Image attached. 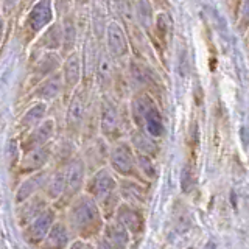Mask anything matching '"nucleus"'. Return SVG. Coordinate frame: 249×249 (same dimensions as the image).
<instances>
[{
  "label": "nucleus",
  "instance_id": "obj_21",
  "mask_svg": "<svg viewBox=\"0 0 249 249\" xmlns=\"http://www.w3.org/2000/svg\"><path fill=\"white\" fill-rule=\"evenodd\" d=\"M106 240L114 249H128L129 232L119 220H115L106 226Z\"/></svg>",
  "mask_w": 249,
  "mask_h": 249
},
{
  "label": "nucleus",
  "instance_id": "obj_32",
  "mask_svg": "<svg viewBox=\"0 0 249 249\" xmlns=\"http://www.w3.org/2000/svg\"><path fill=\"white\" fill-rule=\"evenodd\" d=\"M20 0H0V14L3 19L14 18L19 11Z\"/></svg>",
  "mask_w": 249,
  "mask_h": 249
},
{
  "label": "nucleus",
  "instance_id": "obj_17",
  "mask_svg": "<svg viewBox=\"0 0 249 249\" xmlns=\"http://www.w3.org/2000/svg\"><path fill=\"white\" fill-rule=\"evenodd\" d=\"M88 190L90 195H93L95 198L103 201L105 198L111 196L115 190V179L114 176L109 173V170L101 168L98 170L95 175L92 176L90 182L88 185Z\"/></svg>",
  "mask_w": 249,
  "mask_h": 249
},
{
  "label": "nucleus",
  "instance_id": "obj_23",
  "mask_svg": "<svg viewBox=\"0 0 249 249\" xmlns=\"http://www.w3.org/2000/svg\"><path fill=\"white\" fill-rule=\"evenodd\" d=\"M52 223H53V213L50 212V210H45V212L39 213L35 218V221L31 223L30 229L27 231L28 238L31 241H41L47 233H49Z\"/></svg>",
  "mask_w": 249,
  "mask_h": 249
},
{
  "label": "nucleus",
  "instance_id": "obj_31",
  "mask_svg": "<svg viewBox=\"0 0 249 249\" xmlns=\"http://www.w3.org/2000/svg\"><path fill=\"white\" fill-rule=\"evenodd\" d=\"M137 168L142 171V175L145 178H154L156 176V167H154V162L153 158L150 156H145V154H137Z\"/></svg>",
  "mask_w": 249,
  "mask_h": 249
},
{
  "label": "nucleus",
  "instance_id": "obj_33",
  "mask_svg": "<svg viewBox=\"0 0 249 249\" xmlns=\"http://www.w3.org/2000/svg\"><path fill=\"white\" fill-rule=\"evenodd\" d=\"M195 187V175H193V167L190 163H187L182 170L181 175V189L184 193H190Z\"/></svg>",
  "mask_w": 249,
  "mask_h": 249
},
{
  "label": "nucleus",
  "instance_id": "obj_28",
  "mask_svg": "<svg viewBox=\"0 0 249 249\" xmlns=\"http://www.w3.org/2000/svg\"><path fill=\"white\" fill-rule=\"evenodd\" d=\"M64 190H66V170H59L52 176L49 184H47V195L52 199H56L64 193Z\"/></svg>",
  "mask_w": 249,
  "mask_h": 249
},
{
  "label": "nucleus",
  "instance_id": "obj_9",
  "mask_svg": "<svg viewBox=\"0 0 249 249\" xmlns=\"http://www.w3.org/2000/svg\"><path fill=\"white\" fill-rule=\"evenodd\" d=\"M109 162H111V167L115 170V173L122 176H131L134 175L137 168V154L134 153V148L131 146L129 142L120 140L111 148Z\"/></svg>",
  "mask_w": 249,
  "mask_h": 249
},
{
  "label": "nucleus",
  "instance_id": "obj_4",
  "mask_svg": "<svg viewBox=\"0 0 249 249\" xmlns=\"http://www.w3.org/2000/svg\"><path fill=\"white\" fill-rule=\"evenodd\" d=\"M103 47L111 54L117 64H126V61L132 56V49L126 30L119 20L111 19L107 22L106 33L103 39Z\"/></svg>",
  "mask_w": 249,
  "mask_h": 249
},
{
  "label": "nucleus",
  "instance_id": "obj_36",
  "mask_svg": "<svg viewBox=\"0 0 249 249\" xmlns=\"http://www.w3.org/2000/svg\"><path fill=\"white\" fill-rule=\"evenodd\" d=\"M72 249H92V248L89 245L83 243V241H76V243L72 246Z\"/></svg>",
  "mask_w": 249,
  "mask_h": 249
},
{
  "label": "nucleus",
  "instance_id": "obj_2",
  "mask_svg": "<svg viewBox=\"0 0 249 249\" xmlns=\"http://www.w3.org/2000/svg\"><path fill=\"white\" fill-rule=\"evenodd\" d=\"M22 14H23V20L20 25V39L25 47L33 44L36 41V37L52 22L56 20L52 0H35Z\"/></svg>",
  "mask_w": 249,
  "mask_h": 249
},
{
  "label": "nucleus",
  "instance_id": "obj_22",
  "mask_svg": "<svg viewBox=\"0 0 249 249\" xmlns=\"http://www.w3.org/2000/svg\"><path fill=\"white\" fill-rule=\"evenodd\" d=\"M84 179V163L81 159H73L66 168V190L73 195L81 187Z\"/></svg>",
  "mask_w": 249,
  "mask_h": 249
},
{
  "label": "nucleus",
  "instance_id": "obj_12",
  "mask_svg": "<svg viewBox=\"0 0 249 249\" xmlns=\"http://www.w3.org/2000/svg\"><path fill=\"white\" fill-rule=\"evenodd\" d=\"M173 18H171L170 11H158L156 13V20H154V28L150 41L154 44L156 49L167 50V47L171 42L173 37Z\"/></svg>",
  "mask_w": 249,
  "mask_h": 249
},
{
  "label": "nucleus",
  "instance_id": "obj_8",
  "mask_svg": "<svg viewBox=\"0 0 249 249\" xmlns=\"http://www.w3.org/2000/svg\"><path fill=\"white\" fill-rule=\"evenodd\" d=\"M120 66L122 64H117L111 54L106 52L103 44H101L97 67H95V75H93V84H97L101 95H103V93H111Z\"/></svg>",
  "mask_w": 249,
  "mask_h": 249
},
{
  "label": "nucleus",
  "instance_id": "obj_5",
  "mask_svg": "<svg viewBox=\"0 0 249 249\" xmlns=\"http://www.w3.org/2000/svg\"><path fill=\"white\" fill-rule=\"evenodd\" d=\"M70 220H72L73 228L80 231L83 235H90L98 231L101 224V215L97 202L90 196H81L75 202Z\"/></svg>",
  "mask_w": 249,
  "mask_h": 249
},
{
  "label": "nucleus",
  "instance_id": "obj_25",
  "mask_svg": "<svg viewBox=\"0 0 249 249\" xmlns=\"http://www.w3.org/2000/svg\"><path fill=\"white\" fill-rule=\"evenodd\" d=\"M45 114H47V103H44V101H37L36 105L28 107L25 114L20 117V126L22 128H35L36 124L41 123Z\"/></svg>",
  "mask_w": 249,
  "mask_h": 249
},
{
  "label": "nucleus",
  "instance_id": "obj_20",
  "mask_svg": "<svg viewBox=\"0 0 249 249\" xmlns=\"http://www.w3.org/2000/svg\"><path fill=\"white\" fill-rule=\"evenodd\" d=\"M50 158V145L47 143L44 146H39L31 150L25 154V158L20 162V170L22 171H36L42 168L47 160Z\"/></svg>",
  "mask_w": 249,
  "mask_h": 249
},
{
  "label": "nucleus",
  "instance_id": "obj_27",
  "mask_svg": "<svg viewBox=\"0 0 249 249\" xmlns=\"http://www.w3.org/2000/svg\"><path fill=\"white\" fill-rule=\"evenodd\" d=\"M69 240L67 229L62 224H54L49 231V238H47V246L52 249H62Z\"/></svg>",
  "mask_w": 249,
  "mask_h": 249
},
{
  "label": "nucleus",
  "instance_id": "obj_29",
  "mask_svg": "<svg viewBox=\"0 0 249 249\" xmlns=\"http://www.w3.org/2000/svg\"><path fill=\"white\" fill-rule=\"evenodd\" d=\"M42 179H44V175L42 173L41 175H35L33 178L27 179V181L20 185V189L18 192V196H16L18 202H22L23 199H27L28 196H31V195H33L37 190V187L41 185Z\"/></svg>",
  "mask_w": 249,
  "mask_h": 249
},
{
  "label": "nucleus",
  "instance_id": "obj_6",
  "mask_svg": "<svg viewBox=\"0 0 249 249\" xmlns=\"http://www.w3.org/2000/svg\"><path fill=\"white\" fill-rule=\"evenodd\" d=\"M123 115L111 93H103L100 101V131L106 139L114 140L122 129Z\"/></svg>",
  "mask_w": 249,
  "mask_h": 249
},
{
  "label": "nucleus",
  "instance_id": "obj_19",
  "mask_svg": "<svg viewBox=\"0 0 249 249\" xmlns=\"http://www.w3.org/2000/svg\"><path fill=\"white\" fill-rule=\"evenodd\" d=\"M129 143L134 148V151L137 154H145V156H150V158H154V156L158 154V139L151 137L142 129L136 128L131 132Z\"/></svg>",
  "mask_w": 249,
  "mask_h": 249
},
{
  "label": "nucleus",
  "instance_id": "obj_34",
  "mask_svg": "<svg viewBox=\"0 0 249 249\" xmlns=\"http://www.w3.org/2000/svg\"><path fill=\"white\" fill-rule=\"evenodd\" d=\"M154 8L158 11H168V6H170V0H151Z\"/></svg>",
  "mask_w": 249,
  "mask_h": 249
},
{
  "label": "nucleus",
  "instance_id": "obj_11",
  "mask_svg": "<svg viewBox=\"0 0 249 249\" xmlns=\"http://www.w3.org/2000/svg\"><path fill=\"white\" fill-rule=\"evenodd\" d=\"M62 27V47L59 54L64 59L67 54L75 52L78 49V41L81 37V27L76 18V11L67 14L66 18L59 19Z\"/></svg>",
  "mask_w": 249,
  "mask_h": 249
},
{
  "label": "nucleus",
  "instance_id": "obj_26",
  "mask_svg": "<svg viewBox=\"0 0 249 249\" xmlns=\"http://www.w3.org/2000/svg\"><path fill=\"white\" fill-rule=\"evenodd\" d=\"M235 28L241 36L249 33V0H240L235 6Z\"/></svg>",
  "mask_w": 249,
  "mask_h": 249
},
{
  "label": "nucleus",
  "instance_id": "obj_15",
  "mask_svg": "<svg viewBox=\"0 0 249 249\" xmlns=\"http://www.w3.org/2000/svg\"><path fill=\"white\" fill-rule=\"evenodd\" d=\"M62 92H64V81H62V75L59 70V72L47 76L45 80L35 86L33 97L45 103V101H52L54 98H58Z\"/></svg>",
  "mask_w": 249,
  "mask_h": 249
},
{
  "label": "nucleus",
  "instance_id": "obj_3",
  "mask_svg": "<svg viewBox=\"0 0 249 249\" xmlns=\"http://www.w3.org/2000/svg\"><path fill=\"white\" fill-rule=\"evenodd\" d=\"M62 56L59 52H47L39 50L31 47L28 54V70H30V80L28 86H35L45 80L47 76L56 73L61 70Z\"/></svg>",
  "mask_w": 249,
  "mask_h": 249
},
{
  "label": "nucleus",
  "instance_id": "obj_18",
  "mask_svg": "<svg viewBox=\"0 0 249 249\" xmlns=\"http://www.w3.org/2000/svg\"><path fill=\"white\" fill-rule=\"evenodd\" d=\"M117 220H119L124 228L128 229V232L131 233H140L143 231L145 226V220L143 215L139 209H136L131 204H122L117 207Z\"/></svg>",
  "mask_w": 249,
  "mask_h": 249
},
{
  "label": "nucleus",
  "instance_id": "obj_16",
  "mask_svg": "<svg viewBox=\"0 0 249 249\" xmlns=\"http://www.w3.org/2000/svg\"><path fill=\"white\" fill-rule=\"evenodd\" d=\"M156 13L158 10L154 8L151 0H134V16L136 22L143 31L148 41L151 39L153 28H154V20H156Z\"/></svg>",
  "mask_w": 249,
  "mask_h": 249
},
{
  "label": "nucleus",
  "instance_id": "obj_14",
  "mask_svg": "<svg viewBox=\"0 0 249 249\" xmlns=\"http://www.w3.org/2000/svg\"><path fill=\"white\" fill-rule=\"evenodd\" d=\"M33 49L47 50V52H61L62 47V27L59 20L52 22L41 35L36 37V41L31 44Z\"/></svg>",
  "mask_w": 249,
  "mask_h": 249
},
{
  "label": "nucleus",
  "instance_id": "obj_1",
  "mask_svg": "<svg viewBox=\"0 0 249 249\" xmlns=\"http://www.w3.org/2000/svg\"><path fill=\"white\" fill-rule=\"evenodd\" d=\"M129 114L137 129L145 131L146 134H150L154 139H160L163 136V132H165L163 117L150 92L139 90L132 93Z\"/></svg>",
  "mask_w": 249,
  "mask_h": 249
},
{
  "label": "nucleus",
  "instance_id": "obj_10",
  "mask_svg": "<svg viewBox=\"0 0 249 249\" xmlns=\"http://www.w3.org/2000/svg\"><path fill=\"white\" fill-rule=\"evenodd\" d=\"M61 75H62V81H64V92L72 93L83 83L81 52L78 49L62 59Z\"/></svg>",
  "mask_w": 249,
  "mask_h": 249
},
{
  "label": "nucleus",
  "instance_id": "obj_24",
  "mask_svg": "<svg viewBox=\"0 0 249 249\" xmlns=\"http://www.w3.org/2000/svg\"><path fill=\"white\" fill-rule=\"evenodd\" d=\"M120 195L129 204H142L146 199V190L136 181H123L120 185Z\"/></svg>",
  "mask_w": 249,
  "mask_h": 249
},
{
  "label": "nucleus",
  "instance_id": "obj_37",
  "mask_svg": "<svg viewBox=\"0 0 249 249\" xmlns=\"http://www.w3.org/2000/svg\"><path fill=\"white\" fill-rule=\"evenodd\" d=\"M0 16H2V14H0Z\"/></svg>",
  "mask_w": 249,
  "mask_h": 249
},
{
  "label": "nucleus",
  "instance_id": "obj_7",
  "mask_svg": "<svg viewBox=\"0 0 249 249\" xmlns=\"http://www.w3.org/2000/svg\"><path fill=\"white\" fill-rule=\"evenodd\" d=\"M90 89H92V86L81 83L72 92V95H70V101L67 106V115H66V123L69 129L76 131V129H80V126L83 124L86 119V112H88Z\"/></svg>",
  "mask_w": 249,
  "mask_h": 249
},
{
  "label": "nucleus",
  "instance_id": "obj_30",
  "mask_svg": "<svg viewBox=\"0 0 249 249\" xmlns=\"http://www.w3.org/2000/svg\"><path fill=\"white\" fill-rule=\"evenodd\" d=\"M52 3L56 20L66 18L67 14L75 11V0H52Z\"/></svg>",
  "mask_w": 249,
  "mask_h": 249
},
{
  "label": "nucleus",
  "instance_id": "obj_13",
  "mask_svg": "<svg viewBox=\"0 0 249 249\" xmlns=\"http://www.w3.org/2000/svg\"><path fill=\"white\" fill-rule=\"evenodd\" d=\"M53 132H54V122L52 119L44 120L39 124H36V126L31 129L25 137H23L22 148L28 153L31 150H35V148L44 146V145L49 143V140L52 139Z\"/></svg>",
  "mask_w": 249,
  "mask_h": 249
},
{
  "label": "nucleus",
  "instance_id": "obj_35",
  "mask_svg": "<svg viewBox=\"0 0 249 249\" xmlns=\"http://www.w3.org/2000/svg\"><path fill=\"white\" fill-rule=\"evenodd\" d=\"M97 249H114V248H112L111 245H109V241L105 238V240H100V241H98Z\"/></svg>",
  "mask_w": 249,
  "mask_h": 249
}]
</instances>
